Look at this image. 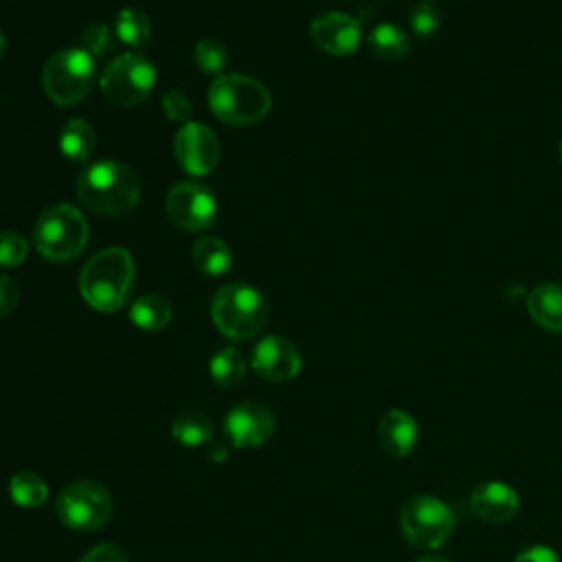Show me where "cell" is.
<instances>
[{
    "mask_svg": "<svg viewBox=\"0 0 562 562\" xmlns=\"http://www.w3.org/2000/svg\"><path fill=\"white\" fill-rule=\"evenodd\" d=\"M79 202L97 215H123L140 198L136 171L119 160H99L81 169L77 178Z\"/></svg>",
    "mask_w": 562,
    "mask_h": 562,
    "instance_id": "6da1fadb",
    "label": "cell"
},
{
    "mask_svg": "<svg viewBox=\"0 0 562 562\" xmlns=\"http://www.w3.org/2000/svg\"><path fill=\"white\" fill-rule=\"evenodd\" d=\"M134 281V259L125 248H105L90 257L79 274L83 301L99 312H116L125 305Z\"/></svg>",
    "mask_w": 562,
    "mask_h": 562,
    "instance_id": "7a4b0ae2",
    "label": "cell"
},
{
    "mask_svg": "<svg viewBox=\"0 0 562 562\" xmlns=\"http://www.w3.org/2000/svg\"><path fill=\"white\" fill-rule=\"evenodd\" d=\"M211 318L226 338L250 340L268 325L270 305L257 288L226 283L211 301Z\"/></svg>",
    "mask_w": 562,
    "mask_h": 562,
    "instance_id": "3957f363",
    "label": "cell"
},
{
    "mask_svg": "<svg viewBox=\"0 0 562 562\" xmlns=\"http://www.w3.org/2000/svg\"><path fill=\"white\" fill-rule=\"evenodd\" d=\"M209 108L228 125H250L270 112L272 97L248 75H220L209 88Z\"/></svg>",
    "mask_w": 562,
    "mask_h": 562,
    "instance_id": "277c9868",
    "label": "cell"
},
{
    "mask_svg": "<svg viewBox=\"0 0 562 562\" xmlns=\"http://www.w3.org/2000/svg\"><path fill=\"white\" fill-rule=\"evenodd\" d=\"M33 241L44 259L70 261L88 244V222L72 204H53L37 217Z\"/></svg>",
    "mask_w": 562,
    "mask_h": 562,
    "instance_id": "5b68a950",
    "label": "cell"
},
{
    "mask_svg": "<svg viewBox=\"0 0 562 562\" xmlns=\"http://www.w3.org/2000/svg\"><path fill=\"white\" fill-rule=\"evenodd\" d=\"M97 81L94 57L83 48H64L48 57L42 68V86L57 105L81 103Z\"/></svg>",
    "mask_w": 562,
    "mask_h": 562,
    "instance_id": "8992f818",
    "label": "cell"
},
{
    "mask_svg": "<svg viewBox=\"0 0 562 562\" xmlns=\"http://www.w3.org/2000/svg\"><path fill=\"white\" fill-rule=\"evenodd\" d=\"M114 509L112 494L105 485L83 479L72 481L55 496V514L72 531H94L103 527Z\"/></svg>",
    "mask_w": 562,
    "mask_h": 562,
    "instance_id": "52a82bcc",
    "label": "cell"
},
{
    "mask_svg": "<svg viewBox=\"0 0 562 562\" xmlns=\"http://www.w3.org/2000/svg\"><path fill=\"white\" fill-rule=\"evenodd\" d=\"M400 529L415 549H439L454 529L452 509L430 494L411 496L400 512Z\"/></svg>",
    "mask_w": 562,
    "mask_h": 562,
    "instance_id": "ba28073f",
    "label": "cell"
},
{
    "mask_svg": "<svg viewBox=\"0 0 562 562\" xmlns=\"http://www.w3.org/2000/svg\"><path fill=\"white\" fill-rule=\"evenodd\" d=\"M156 83V68L151 59L138 53H125L119 55L114 61L108 64V68L101 75V92L105 99L114 105H136L149 92Z\"/></svg>",
    "mask_w": 562,
    "mask_h": 562,
    "instance_id": "9c48e42d",
    "label": "cell"
},
{
    "mask_svg": "<svg viewBox=\"0 0 562 562\" xmlns=\"http://www.w3.org/2000/svg\"><path fill=\"white\" fill-rule=\"evenodd\" d=\"M169 220L189 233L206 231L215 224L217 200L206 184L200 182H176L165 200Z\"/></svg>",
    "mask_w": 562,
    "mask_h": 562,
    "instance_id": "30bf717a",
    "label": "cell"
},
{
    "mask_svg": "<svg viewBox=\"0 0 562 562\" xmlns=\"http://www.w3.org/2000/svg\"><path fill=\"white\" fill-rule=\"evenodd\" d=\"M173 154L180 167L191 176L211 173L222 156L220 140L215 132L204 123H182L173 138Z\"/></svg>",
    "mask_w": 562,
    "mask_h": 562,
    "instance_id": "8fae6325",
    "label": "cell"
},
{
    "mask_svg": "<svg viewBox=\"0 0 562 562\" xmlns=\"http://www.w3.org/2000/svg\"><path fill=\"white\" fill-rule=\"evenodd\" d=\"M277 428L274 413L259 402H239L235 404L224 419V435L231 446L237 448H257L266 443Z\"/></svg>",
    "mask_w": 562,
    "mask_h": 562,
    "instance_id": "7c38bea8",
    "label": "cell"
},
{
    "mask_svg": "<svg viewBox=\"0 0 562 562\" xmlns=\"http://www.w3.org/2000/svg\"><path fill=\"white\" fill-rule=\"evenodd\" d=\"M252 369L270 382H288L301 371V351L296 345L279 334L261 338L250 356Z\"/></svg>",
    "mask_w": 562,
    "mask_h": 562,
    "instance_id": "4fadbf2b",
    "label": "cell"
},
{
    "mask_svg": "<svg viewBox=\"0 0 562 562\" xmlns=\"http://www.w3.org/2000/svg\"><path fill=\"white\" fill-rule=\"evenodd\" d=\"M310 37L321 50L345 57L358 50L362 42V24L353 15L331 11L312 20Z\"/></svg>",
    "mask_w": 562,
    "mask_h": 562,
    "instance_id": "5bb4252c",
    "label": "cell"
},
{
    "mask_svg": "<svg viewBox=\"0 0 562 562\" xmlns=\"http://www.w3.org/2000/svg\"><path fill=\"white\" fill-rule=\"evenodd\" d=\"M470 507L476 518L490 525H503L512 520L520 507L518 492L503 481H487L474 487Z\"/></svg>",
    "mask_w": 562,
    "mask_h": 562,
    "instance_id": "9a60e30c",
    "label": "cell"
},
{
    "mask_svg": "<svg viewBox=\"0 0 562 562\" xmlns=\"http://www.w3.org/2000/svg\"><path fill=\"white\" fill-rule=\"evenodd\" d=\"M417 439H419V426L413 415H408L402 408H391L382 415L378 424V441L386 454L402 459L413 452V448L417 446Z\"/></svg>",
    "mask_w": 562,
    "mask_h": 562,
    "instance_id": "2e32d148",
    "label": "cell"
},
{
    "mask_svg": "<svg viewBox=\"0 0 562 562\" xmlns=\"http://www.w3.org/2000/svg\"><path fill=\"white\" fill-rule=\"evenodd\" d=\"M527 310L531 318L547 331H562V285L540 283L527 296Z\"/></svg>",
    "mask_w": 562,
    "mask_h": 562,
    "instance_id": "e0dca14e",
    "label": "cell"
},
{
    "mask_svg": "<svg viewBox=\"0 0 562 562\" xmlns=\"http://www.w3.org/2000/svg\"><path fill=\"white\" fill-rule=\"evenodd\" d=\"M59 151L75 165H83L97 145V136L94 130L88 121L83 119H68L61 127H59Z\"/></svg>",
    "mask_w": 562,
    "mask_h": 562,
    "instance_id": "ac0fdd59",
    "label": "cell"
},
{
    "mask_svg": "<svg viewBox=\"0 0 562 562\" xmlns=\"http://www.w3.org/2000/svg\"><path fill=\"white\" fill-rule=\"evenodd\" d=\"M213 435H215L213 419L198 408H187L180 415H176V419L171 422V437L187 448L211 443Z\"/></svg>",
    "mask_w": 562,
    "mask_h": 562,
    "instance_id": "d6986e66",
    "label": "cell"
},
{
    "mask_svg": "<svg viewBox=\"0 0 562 562\" xmlns=\"http://www.w3.org/2000/svg\"><path fill=\"white\" fill-rule=\"evenodd\" d=\"M193 266L209 277H222L233 268V252L228 244L217 237H202L193 244L191 250Z\"/></svg>",
    "mask_w": 562,
    "mask_h": 562,
    "instance_id": "ffe728a7",
    "label": "cell"
},
{
    "mask_svg": "<svg viewBox=\"0 0 562 562\" xmlns=\"http://www.w3.org/2000/svg\"><path fill=\"white\" fill-rule=\"evenodd\" d=\"M130 321L145 331L165 329L171 323V303L162 294H143L132 303Z\"/></svg>",
    "mask_w": 562,
    "mask_h": 562,
    "instance_id": "44dd1931",
    "label": "cell"
},
{
    "mask_svg": "<svg viewBox=\"0 0 562 562\" xmlns=\"http://www.w3.org/2000/svg\"><path fill=\"white\" fill-rule=\"evenodd\" d=\"M114 33H116L119 44H125L132 48H143L151 40V20L145 11L125 7L114 18Z\"/></svg>",
    "mask_w": 562,
    "mask_h": 562,
    "instance_id": "7402d4cb",
    "label": "cell"
},
{
    "mask_svg": "<svg viewBox=\"0 0 562 562\" xmlns=\"http://www.w3.org/2000/svg\"><path fill=\"white\" fill-rule=\"evenodd\" d=\"M369 48L373 50L375 57H380L384 61H397L408 53L411 40L404 29H400L397 24L384 22V24H378L371 29Z\"/></svg>",
    "mask_w": 562,
    "mask_h": 562,
    "instance_id": "603a6c76",
    "label": "cell"
},
{
    "mask_svg": "<svg viewBox=\"0 0 562 562\" xmlns=\"http://www.w3.org/2000/svg\"><path fill=\"white\" fill-rule=\"evenodd\" d=\"M9 496L15 505L33 509L40 507L48 496L46 481L33 470H20L9 481Z\"/></svg>",
    "mask_w": 562,
    "mask_h": 562,
    "instance_id": "cb8c5ba5",
    "label": "cell"
},
{
    "mask_svg": "<svg viewBox=\"0 0 562 562\" xmlns=\"http://www.w3.org/2000/svg\"><path fill=\"white\" fill-rule=\"evenodd\" d=\"M209 371L217 386L231 389V386H237L246 378L248 367H246L244 356L235 347H224L211 358Z\"/></svg>",
    "mask_w": 562,
    "mask_h": 562,
    "instance_id": "d4e9b609",
    "label": "cell"
},
{
    "mask_svg": "<svg viewBox=\"0 0 562 562\" xmlns=\"http://www.w3.org/2000/svg\"><path fill=\"white\" fill-rule=\"evenodd\" d=\"M79 42L88 55L92 57H103L108 55L114 46H116V33H114V26L105 24V22H94V24H88L81 35H79Z\"/></svg>",
    "mask_w": 562,
    "mask_h": 562,
    "instance_id": "484cf974",
    "label": "cell"
},
{
    "mask_svg": "<svg viewBox=\"0 0 562 562\" xmlns=\"http://www.w3.org/2000/svg\"><path fill=\"white\" fill-rule=\"evenodd\" d=\"M195 66L206 75H217L228 64V53L220 40H200L193 48Z\"/></svg>",
    "mask_w": 562,
    "mask_h": 562,
    "instance_id": "4316f807",
    "label": "cell"
},
{
    "mask_svg": "<svg viewBox=\"0 0 562 562\" xmlns=\"http://www.w3.org/2000/svg\"><path fill=\"white\" fill-rule=\"evenodd\" d=\"M29 255L26 239L15 231H2L0 233V266L11 268L20 266Z\"/></svg>",
    "mask_w": 562,
    "mask_h": 562,
    "instance_id": "83f0119b",
    "label": "cell"
},
{
    "mask_svg": "<svg viewBox=\"0 0 562 562\" xmlns=\"http://www.w3.org/2000/svg\"><path fill=\"white\" fill-rule=\"evenodd\" d=\"M411 29L419 35V37H430L437 29H439V22H441V15L439 11L428 4V2H422V4H415L411 15Z\"/></svg>",
    "mask_w": 562,
    "mask_h": 562,
    "instance_id": "f1b7e54d",
    "label": "cell"
},
{
    "mask_svg": "<svg viewBox=\"0 0 562 562\" xmlns=\"http://www.w3.org/2000/svg\"><path fill=\"white\" fill-rule=\"evenodd\" d=\"M160 105H162V112L169 121H180V123H189L191 119V112H193V105L189 101V97L180 90H169L162 94L160 99Z\"/></svg>",
    "mask_w": 562,
    "mask_h": 562,
    "instance_id": "f546056e",
    "label": "cell"
},
{
    "mask_svg": "<svg viewBox=\"0 0 562 562\" xmlns=\"http://www.w3.org/2000/svg\"><path fill=\"white\" fill-rule=\"evenodd\" d=\"M79 562H127V555L112 542H101L86 551Z\"/></svg>",
    "mask_w": 562,
    "mask_h": 562,
    "instance_id": "4dcf8cb0",
    "label": "cell"
},
{
    "mask_svg": "<svg viewBox=\"0 0 562 562\" xmlns=\"http://www.w3.org/2000/svg\"><path fill=\"white\" fill-rule=\"evenodd\" d=\"M20 301V288L9 274H0V318H7Z\"/></svg>",
    "mask_w": 562,
    "mask_h": 562,
    "instance_id": "1f68e13d",
    "label": "cell"
},
{
    "mask_svg": "<svg viewBox=\"0 0 562 562\" xmlns=\"http://www.w3.org/2000/svg\"><path fill=\"white\" fill-rule=\"evenodd\" d=\"M514 562H560V555L547 544H531L522 549Z\"/></svg>",
    "mask_w": 562,
    "mask_h": 562,
    "instance_id": "d6a6232c",
    "label": "cell"
},
{
    "mask_svg": "<svg viewBox=\"0 0 562 562\" xmlns=\"http://www.w3.org/2000/svg\"><path fill=\"white\" fill-rule=\"evenodd\" d=\"M209 457H211L213 461H224V459H226V443H222V446L213 443V448H211Z\"/></svg>",
    "mask_w": 562,
    "mask_h": 562,
    "instance_id": "836d02e7",
    "label": "cell"
},
{
    "mask_svg": "<svg viewBox=\"0 0 562 562\" xmlns=\"http://www.w3.org/2000/svg\"><path fill=\"white\" fill-rule=\"evenodd\" d=\"M417 562H452V560H448L443 555H426V558H419Z\"/></svg>",
    "mask_w": 562,
    "mask_h": 562,
    "instance_id": "e575fe53",
    "label": "cell"
},
{
    "mask_svg": "<svg viewBox=\"0 0 562 562\" xmlns=\"http://www.w3.org/2000/svg\"><path fill=\"white\" fill-rule=\"evenodd\" d=\"M4 50H7V40H4V33L0 31V59L4 57Z\"/></svg>",
    "mask_w": 562,
    "mask_h": 562,
    "instance_id": "d590c367",
    "label": "cell"
},
{
    "mask_svg": "<svg viewBox=\"0 0 562 562\" xmlns=\"http://www.w3.org/2000/svg\"><path fill=\"white\" fill-rule=\"evenodd\" d=\"M560 158H562V143H560Z\"/></svg>",
    "mask_w": 562,
    "mask_h": 562,
    "instance_id": "8d00e7d4",
    "label": "cell"
}]
</instances>
